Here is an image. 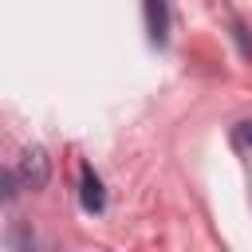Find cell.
<instances>
[{
  "label": "cell",
  "instance_id": "1",
  "mask_svg": "<svg viewBox=\"0 0 252 252\" xmlns=\"http://www.w3.org/2000/svg\"><path fill=\"white\" fill-rule=\"evenodd\" d=\"M47 177H51V165H47L43 146H28L24 158H20V185L24 189H43Z\"/></svg>",
  "mask_w": 252,
  "mask_h": 252
},
{
  "label": "cell",
  "instance_id": "2",
  "mask_svg": "<svg viewBox=\"0 0 252 252\" xmlns=\"http://www.w3.org/2000/svg\"><path fill=\"white\" fill-rule=\"evenodd\" d=\"M79 201H83L87 213H102V205H106L102 181H98V173L91 165H83V173H79Z\"/></svg>",
  "mask_w": 252,
  "mask_h": 252
},
{
  "label": "cell",
  "instance_id": "3",
  "mask_svg": "<svg viewBox=\"0 0 252 252\" xmlns=\"http://www.w3.org/2000/svg\"><path fill=\"white\" fill-rule=\"evenodd\" d=\"M146 28L154 43L165 39V0H146Z\"/></svg>",
  "mask_w": 252,
  "mask_h": 252
},
{
  "label": "cell",
  "instance_id": "4",
  "mask_svg": "<svg viewBox=\"0 0 252 252\" xmlns=\"http://www.w3.org/2000/svg\"><path fill=\"white\" fill-rule=\"evenodd\" d=\"M16 197V177L8 169H0V201H12Z\"/></svg>",
  "mask_w": 252,
  "mask_h": 252
},
{
  "label": "cell",
  "instance_id": "5",
  "mask_svg": "<svg viewBox=\"0 0 252 252\" xmlns=\"http://www.w3.org/2000/svg\"><path fill=\"white\" fill-rule=\"evenodd\" d=\"M244 138H248V142H252V122H248V126H244Z\"/></svg>",
  "mask_w": 252,
  "mask_h": 252
}]
</instances>
